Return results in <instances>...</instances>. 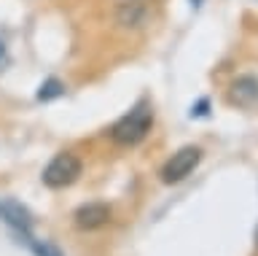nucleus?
<instances>
[{
    "label": "nucleus",
    "mask_w": 258,
    "mask_h": 256,
    "mask_svg": "<svg viewBox=\"0 0 258 256\" xmlns=\"http://www.w3.org/2000/svg\"><path fill=\"white\" fill-rule=\"evenodd\" d=\"M151 124H153V111H151L148 103H140V106H135L124 119H118L110 135L118 146H137V143L151 132Z\"/></svg>",
    "instance_id": "nucleus-1"
},
{
    "label": "nucleus",
    "mask_w": 258,
    "mask_h": 256,
    "mask_svg": "<svg viewBox=\"0 0 258 256\" xmlns=\"http://www.w3.org/2000/svg\"><path fill=\"white\" fill-rule=\"evenodd\" d=\"M81 175V159L76 154H56L43 170V183L48 189H64L70 183H76Z\"/></svg>",
    "instance_id": "nucleus-2"
},
{
    "label": "nucleus",
    "mask_w": 258,
    "mask_h": 256,
    "mask_svg": "<svg viewBox=\"0 0 258 256\" xmlns=\"http://www.w3.org/2000/svg\"><path fill=\"white\" fill-rule=\"evenodd\" d=\"M202 162V148L197 146H183L177 154H172V159L161 167V181L164 183H177L185 175L194 173V167Z\"/></svg>",
    "instance_id": "nucleus-3"
},
{
    "label": "nucleus",
    "mask_w": 258,
    "mask_h": 256,
    "mask_svg": "<svg viewBox=\"0 0 258 256\" xmlns=\"http://www.w3.org/2000/svg\"><path fill=\"white\" fill-rule=\"evenodd\" d=\"M73 219H76L78 229H100L110 221V208L102 202H89V205H81Z\"/></svg>",
    "instance_id": "nucleus-4"
},
{
    "label": "nucleus",
    "mask_w": 258,
    "mask_h": 256,
    "mask_svg": "<svg viewBox=\"0 0 258 256\" xmlns=\"http://www.w3.org/2000/svg\"><path fill=\"white\" fill-rule=\"evenodd\" d=\"M229 100L239 108H250L258 103V78L255 76H239L229 89Z\"/></svg>",
    "instance_id": "nucleus-5"
},
{
    "label": "nucleus",
    "mask_w": 258,
    "mask_h": 256,
    "mask_svg": "<svg viewBox=\"0 0 258 256\" xmlns=\"http://www.w3.org/2000/svg\"><path fill=\"white\" fill-rule=\"evenodd\" d=\"M145 17H148V9L143 6V0H129L118 9V25L124 27H140Z\"/></svg>",
    "instance_id": "nucleus-6"
},
{
    "label": "nucleus",
    "mask_w": 258,
    "mask_h": 256,
    "mask_svg": "<svg viewBox=\"0 0 258 256\" xmlns=\"http://www.w3.org/2000/svg\"><path fill=\"white\" fill-rule=\"evenodd\" d=\"M0 216L11 224L14 229H22L24 235H27V229H30V213L24 211L22 205H16V202H6V205H0Z\"/></svg>",
    "instance_id": "nucleus-7"
},
{
    "label": "nucleus",
    "mask_w": 258,
    "mask_h": 256,
    "mask_svg": "<svg viewBox=\"0 0 258 256\" xmlns=\"http://www.w3.org/2000/svg\"><path fill=\"white\" fill-rule=\"evenodd\" d=\"M64 94V84L59 81V78H46L43 84H40L38 89V100L40 103H48V100H56Z\"/></svg>",
    "instance_id": "nucleus-8"
},
{
    "label": "nucleus",
    "mask_w": 258,
    "mask_h": 256,
    "mask_svg": "<svg viewBox=\"0 0 258 256\" xmlns=\"http://www.w3.org/2000/svg\"><path fill=\"white\" fill-rule=\"evenodd\" d=\"M210 114V100L207 97H202L197 106H191V119H205Z\"/></svg>",
    "instance_id": "nucleus-9"
},
{
    "label": "nucleus",
    "mask_w": 258,
    "mask_h": 256,
    "mask_svg": "<svg viewBox=\"0 0 258 256\" xmlns=\"http://www.w3.org/2000/svg\"><path fill=\"white\" fill-rule=\"evenodd\" d=\"M30 248H32V251H35L38 256H59V251H56V248H51V245H40V243H32V240H30Z\"/></svg>",
    "instance_id": "nucleus-10"
},
{
    "label": "nucleus",
    "mask_w": 258,
    "mask_h": 256,
    "mask_svg": "<svg viewBox=\"0 0 258 256\" xmlns=\"http://www.w3.org/2000/svg\"><path fill=\"white\" fill-rule=\"evenodd\" d=\"M6 65H8V54H6L3 41H0V70H6Z\"/></svg>",
    "instance_id": "nucleus-11"
},
{
    "label": "nucleus",
    "mask_w": 258,
    "mask_h": 256,
    "mask_svg": "<svg viewBox=\"0 0 258 256\" xmlns=\"http://www.w3.org/2000/svg\"><path fill=\"white\" fill-rule=\"evenodd\" d=\"M191 3H194V6H202V3H205V0H191Z\"/></svg>",
    "instance_id": "nucleus-12"
},
{
    "label": "nucleus",
    "mask_w": 258,
    "mask_h": 256,
    "mask_svg": "<svg viewBox=\"0 0 258 256\" xmlns=\"http://www.w3.org/2000/svg\"><path fill=\"white\" fill-rule=\"evenodd\" d=\"M255 243H258V232H255Z\"/></svg>",
    "instance_id": "nucleus-13"
}]
</instances>
